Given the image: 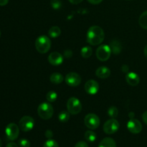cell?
Returning a JSON list of instances; mask_svg holds the SVG:
<instances>
[{
    "instance_id": "cell-1",
    "label": "cell",
    "mask_w": 147,
    "mask_h": 147,
    "mask_svg": "<svg viewBox=\"0 0 147 147\" xmlns=\"http://www.w3.org/2000/svg\"><path fill=\"white\" fill-rule=\"evenodd\" d=\"M104 37V31L101 27L97 25L91 26L88 29L86 34V40L88 43L93 46L101 44Z\"/></svg>"
},
{
    "instance_id": "cell-2",
    "label": "cell",
    "mask_w": 147,
    "mask_h": 147,
    "mask_svg": "<svg viewBox=\"0 0 147 147\" xmlns=\"http://www.w3.org/2000/svg\"><path fill=\"white\" fill-rule=\"evenodd\" d=\"M35 47L38 53L45 54L47 53L51 47V40L46 35L40 36L36 39Z\"/></svg>"
},
{
    "instance_id": "cell-3",
    "label": "cell",
    "mask_w": 147,
    "mask_h": 147,
    "mask_svg": "<svg viewBox=\"0 0 147 147\" xmlns=\"http://www.w3.org/2000/svg\"><path fill=\"white\" fill-rule=\"evenodd\" d=\"M37 113L39 116L44 120H48L51 119L54 113V110L52 105L49 103H42L37 109Z\"/></svg>"
},
{
    "instance_id": "cell-4",
    "label": "cell",
    "mask_w": 147,
    "mask_h": 147,
    "mask_svg": "<svg viewBox=\"0 0 147 147\" xmlns=\"http://www.w3.org/2000/svg\"><path fill=\"white\" fill-rule=\"evenodd\" d=\"M67 111L73 115H77L81 111L82 104L80 100L76 97H71L67 102Z\"/></svg>"
},
{
    "instance_id": "cell-5",
    "label": "cell",
    "mask_w": 147,
    "mask_h": 147,
    "mask_svg": "<svg viewBox=\"0 0 147 147\" xmlns=\"http://www.w3.org/2000/svg\"><path fill=\"white\" fill-rule=\"evenodd\" d=\"M111 53L110 46L107 45H102L99 46L96 50V57L100 61L104 62L110 58Z\"/></svg>"
},
{
    "instance_id": "cell-6",
    "label": "cell",
    "mask_w": 147,
    "mask_h": 147,
    "mask_svg": "<svg viewBox=\"0 0 147 147\" xmlns=\"http://www.w3.org/2000/svg\"><path fill=\"white\" fill-rule=\"evenodd\" d=\"M85 125L90 130L96 129L100 125V119L95 113H88L84 119Z\"/></svg>"
},
{
    "instance_id": "cell-7",
    "label": "cell",
    "mask_w": 147,
    "mask_h": 147,
    "mask_svg": "<svg viewBox=\"0 0 147 147\" xmlns=\"http://www.w3.org/2000/svg\"><path fill=\"white\" fill-rule=\"evenodd\" d=\"M120 127L119 121L116 119L108 120L103 125V131L106 134H113L118 131Z\"/></svg>"
},
{
    "instance_id": "cell-8",
    "label": "cell",
    "mask_w": 147,
    "mask_h": 147,
    "mask_svg": "<svg viewBox=\"0 0 147 147\" xmlns=\"http://www.w3.org/2000/svg\"><path fill=\"white\" fill-rule=\"evenodd\" d=\"M6 136L10 141H14L18 138L20 134V128L14 123H9L5 129Z\"/></svg>"
},
{
    "instance_id": "cell-9",
    "label": "cell",
    "mask_w": 147,
    "mask_h": 147,
    "mask_svg": "<svg viewBox=\"0 0 147 147\" xmlns=\"http://www.w3.org/2000/svg\"><path fill=\"white\" fill-rule=\"evenodd\" d=\"M34 120L33 118L29 116H24L20 119L19 122V126L22 131L27 132L31 131L34 128Z\"/></svg>"
},
{
    "instance_id": "cell-10",
    "label": "cell",
    "mask_w": 147,
    "mask_h": 147,
    "mask_svg": "<svg viewBox=\"0 0 147 147\" xmlns=\"http://www.w3.org/2000/svg\"><path fill=\"white\" fill-rule=\"evenodd\" d=\"M65 80L68 86H71V87H76L80 85V82H81V78L77 73L71 72L66 75Z\"/></svg>"
},
{
    "instance_id": "cell-11",
    "label": "cell",
    "mask_w": 147,
    "mask_h": 147,
    "mask_svg": "<svg viewBox=\"0 0 147 147\" xmlns=\"http://www.w3.org/2000/svg\"><path fill=\"white\" fill-rule=\"evenodd\" d=\"M127 129L131 133L137 134L142 131V123L137 119H130L127 123Z\"/></svg>"
},
{
    "instance_id": "cell-12",
    "label": "cell",
    "mask_w": 147,
    "mask_h": 147,
    "mask_svg": "<svg viewBox=\"0 0 147 147\" xmlns=\"http://www.w3.org/2000/svg\"><path fill=\"white\" fill-rule=\"evenodd\" d=\"M85 90L90 95H95L98 92L99 85L97 81L94 80H89L86 83L84 86Z\"/></svg>"
},
{
    "instance_id": "cell-13",
    "label": "cell",
    "mask_w": 147,
    "mask_h": 147,
    "mask_svg": "<svg viewBox=\"0 0 147 147\" xmlns=\"http://www.w3.org/2000/svg\"><path fill=\"white\" fill-rule=\"evenodd\" d=\"M48 62L53 65H59L63 62V56L57 52H53L48 56Z\"/></svg>"
},
{
    "instance_id": "cell-14",
    "label": "cell",
    "mask_w": 147,
    "mask_h": 147,
    "mask_svg": "<svg viewBox=\"0 0 147 147\" xmlns=\"http://www.w3.org/2000/svg\"><path fill=\"white\" fill-rule=\"evenodd\" d=\"M126 80L129 85L131 86H136L140 82V78L139 75L134 72H129L126 75Z\"/></svg>"
},
{
    "instance_id": "cell-15",
    "label": "cell",
    "mask_w": 147,
    "mask_h": 147,
    "mask_svg": "<svg viewBox=\"0 0 147 147\" xmlns=\"http://www.w3.org/2000/svg\"><path fill=\"white\" fill-rule=\"evenodd\" d=\"M96 75L100 79H106L111 75V70L106 66H100L96 70Z\"/></svg>"
},
{
    "instance_id": "cell-16",
    "label": "cell",
    "mask_w": 147,
    "mask_h": 147,
    "mask_svg": "<svg viewBox=\"0 0 147 147\" xmlns=\"http://www.w3.org/2000/svg\"><path fill=\"white\" fill-rule=\"evenodd\" d=\"M110 45V47L112 53L115 55H119L121 52L122 46L118 40H113Z\"/></svg>"
},
{
    "instance_id": "cell-17",
    "label": "cell",
    "mask_w": 147,
    "mask_h": 147,
    "mask_svg": "<svg viewBox=\"0 0 147 147\" xmlns=\"http://www.w3.org/2000/svg\"><path fill=\"white\" fill-rule=\"evenodd\" d=\"M98 147H116V144L112 138L107 137L100 142Z\"/></svg>"
},
{
    "instance_id": "cell-18",
    "label": "cell",
    "mask_w": 147,
    "mask_h": 147,
    "mask_svg": "<svg viewBox=\"0 0 147 147\" xmlns=\"http://www.w3.org/2000/svg\"><path fill=\"white\" fill-rule=\"evenodd\" d=\"M63 75L60 74V73H54L50 76V80L51 81V83H53V84H60L63 82Z\"/></svg>"
},
{
    "instance_id": "cell-19",
    "label": "cell",
    "mask_w": 147,
    "mask_h": 147,
    "mask_svg": "<svg viewBox=\"0 0 147 147\" xmlns=\"http://www.w3.org/2000/svg\"><path fill=\"white\" fill-rule=\"evenodd\" d=\"M48 33L50 37H51L52 38H56V37H59L60 35V34H61V30L57 26H53V27H52L49 30Z\"/></svg>"
},
{
    "instance_id": "cell-20",
    "label": "cell",
    "mask_w": 147,
    "mask_h": 147,
    "mask_svg": "<svg viewBox=\"0 0 147 147\" xmlns=\"http://www.w3.org/2000/svg\"><path fill=\"white\" fill-rule=\"evenodd\" d=\"M139 25L143 29L147 30V10L144 11L140 15L139 19Z\"/></svg>"
},
{
    "instance_id": "cell-21",
    "label": "cell",
    "mask_w": 147,
    "mask_h": 147,
    "mask_svg": "<svg viewBox=\"0 0 147 147\" xmlns=\"http://www.w3.org/2000/svg\"><path fill=\"white\" fill-rule=\"evenodd\" d=\"M84 136L85 139L89 142H94L96 140V138H97L96 133L91 130L86 131L84 134Z\"/></svg>"
},
{
    "instance_id": "cell-22",
    "label": "cell",
    "mask_w": 147,
    "mask_h": 147,
    "mask_svg": "<svg viewBox=\"0 0 147 147\" xmlns=\"http://www.w3.org/2000/svg\"><path fill=\"white\" fill-rule=\"evenodd\" d=\"M80 54H81L82 57H84V58H88V57H90L92 55L91 47H89V46L83 47V48L81 49Z\"/></svg>"
},
{
    "instance_id": "cell-23",
    "label": "cell",
    "mask_w": 147,
    "mask_h": 147,
    "mask_svg": "<svg viewBox=\"0 0 147 147\" xmlns=\"http://www.w3.org/2000/svg\"><path fill=\"white\" fill-rule=\"evenodd\" d=\"M70 119V113L68 111H63L58 115V119L60 122H67Z\"/></svg>"
},
{
    "instance_id": "cell-24",
    "label": "cell",
    "mask_w": 147,
    "mask_h": 147,
    "mask_svg": "<svg viewBox=\"0 0 147 147\" xmlns=\"http://www.w3.org/2000/svg\"><path fill=\"white\" fill-rule=\"evenodd\" d=\"M46 98H47V101L50 102V103H53L55 101L57 98V93L56 92L53 91V90H50L47 93L46 96Z\"/></svg>"
},
{
    "instance_id": "cell-25",
    "label": "cell",
    "mask_w": 147,
    "mask_h": 147,
    "mask_svg": "<svg viewBox=\"0 0 147 147\" xmlns=\"http://www.w3.org/2000/svg\"><path fill=\"white\" fill-rule=\"evenodd\" d=\"M108 115L111 119H116L119 115V111L116 106H111L108 110Z\"/></svg>"
},
{
    "instance_id": "cell-26",
    "label": "cell",
    "mask_w": 147,
    "mask_h": 147,
    "mask_svg": "<svg viewBox=\"0 0 147 147\" xmlns=\"http://www.w3.org/2000/svg\"><path fill=\"white\" fill-rule=\"evenodd\" d=\"M43 147H59V146L58 144H57L55 141L53 140V139H50L45 142Z\"/></svg>"
},
{
    "instance_id": "cell-27",
    "label": "cell",
    "mask_w": 147,
    "mask_h": 147,
    "mask_svg": "<svg viewBox=\"0 0 147 147\" xmlns=\"http://www.w3.org/2000/svg\"><path fill=\"white\" fill-rule=\"evenodd\" d=\"M50 4L55 9H59L62 6V3L60 0H51Z\"/></svg>"
},
{
    "instance_id": "cell-28",
    "label": "cell",
    "mask_w": 147,
    "mask_h": 147,
    "mask_svg": "<svg viewBox=\"0 0 147 147\" xmlns=\"http://www.w3.org/2000/svg\"><path fill=\"white\" fill-rule=\"evenodd\" d=\"M20 147H30V142L26 139H22L19 141Z\"/></svg>"
},
{
    "instance_id": "cell-29",
    "label": "cell",
    "mask_w": 147,
    "mask_h": 147,
    "mask_svg": "<svg viewBox=\"0 0 147 147\" xmlns=\"http://www.w3.org/2000/svg\"><path fill=\"white\" fill-rule=\"evenodd\" d=\"M63 55H64V56L66 58H70V57H71L72 55H73V52L70 50H65L64 51Z\"/></svg>"
},
{
    "instance_id": "cell-30",
    "label": "cell",
    "mask_w": 147,
    "mask_h": 147,
    "mask_svg": "<svg viewBox=\"0 0 147 147\" xmlns=\"http://www.w3.org/2000/svg\"><path fill=\"white\" fill-rule=\"evenodd\" d=\"M75 147H88V145L86 142H79L76 144Z\"/></svg>"
},
{
    "instance_id": "cell-31",
    "label": "cell",
    "mask_w": 147,
    "mask_h": 147,
    "mask_svg": "<svg viewBox=\"0 0 147 147\" xmlns=\"http://www.w3.org/2000/svg\"><path fill=\"white\" fill-rule=\"evenodd\" d=\"M45 136L48 139H51L52 137L53 136V133L51 130H47L45 131Z\"/></svg>"
},
{
    "instance_id": "cell-32",
    "label": "cell",
    "mask_w": 147,
    "mask_h": 147,
    "mask_svg": "<svg viewBox=\"0 0 147 147\" xmlns=\"http://www.w3.org/2000/svg\"><path fill=\"white\" fill-rule=\"evenodd\" d=\"M89 3L92 4H98L103 1V0H87Z\"/></svg>"
},
{
    "instance_id": "cell-33",
    "label": "cell",
    "mask_w": 147,
    "mask_h": 147,
    "mask_svg": "<svg viewBox=\"0 0 147 147\" xmlns=\"http://www.w3.org/2000/svg\"><path fill=\"white\" fill-rule=\"evenodd\" d=\"M129 67H128V65H123L122 66L121 70L123 72V73H129Z\"/></svg>"
},
{
    "instance_id": "cell-34",
    "label": "cell",
    "mask_w": 147,
    "mask_h": 147,
    "mask_svg": "<svg viewBox=\"0 0 147 147\" xmlns=\"http://www.w3.org/2000/svg\"><path fill=\"white\" fill-rule=\"evenodd\" d=\"M142 119H143L144 122L147 125V111L142 114Z\"/></svg>"
},
{
    "instance_id": "cell-35",
    "label": "cell",
    "mask_w": 147,
    "mask_h": 147,
    "mask_svg": "<svg viewBox=\"0 0 147 147\" xmlns=\"http://www.w3.org/2000/svg\"><path fill=\"white\" fill-rule=\"evenodd\" d=\"M6 147H19V146L14 142H9V143L7 144Z\"/></svg>"
},
{
    "instance_id": "cell-36",
    "label": "cell",
    "mask_w": 147,
    "mask_h": 147,
    "mask_svg": "<svg viewBox=\"0 0 147 147\" xmlns=\"http://www.w3.org/2000/svg\"><path fill=\"white\" fill-rule=\"evenodd\" d=\"M68 1L73 4H80V2H82L83 0H68Z\"/></svg>"
},
{
    "instance_id": "cell-37",
    "label": "cell",
    "mask_w": 147,
    "mask_h": 147,
    "mask_svg": "<svg viewBox=\"0 0 147 147\" xmlns=\"http://www.w3.org/2000/svg\"><path fill=\"white\" fill-rule=\"evenodd\" d=\"M9 0H0V6H5L8 4Z\"/></svg>"
},
{
    "instance_id": "cell-38",
    "label": "cell",
    "mask_w": 147,
    "mask_h": 147,
    "mask_svg": "<svg viewBox=\"0 0 147 147\" xmlns=\"http://www.w3.org/2000/svg\"><path fill=\"white\" fill-rule=\"evenodd\" d=\"M144 55L146 57V58L147 59V45L145 46L144 47Z\"/></svg>"
},
{
    "instance_id": "cell-39",
    "label": "cell",
    "mask_w": 147,
    "mask_h": 147,
    "mask_svg": "<svg viewBox=\"0 0 147 147\" xmlns=\"http://www.w3.org/2000/svg\"><path fill=\"white\" fill-rule=\"evenodd\" d=\"M129 116L130 119H134V113L133 112H130V113H129Z\"/></svg>"
},
{
    "instance_id": "cell-40",
    "label": "cell",
    "mask_w": 147,
    "mask_h": 147,
    "mask_svg": "<svg viewBox=\"0 0 147 147\" xmlns=\"http://www.w3.org/2000/svg\"><path fill=\"white\" fill-rule=\"evenodd\" d=\"M1 146H2V142H1V139H0V147H1Z\"/></svg>"
},
{
    "instance_id": "cell-41",
    "label": "cell",
    "mask_w": 147,
    "mask_h": 147,
    "mask_svg": "<svg viewBox=\"0 0 147 147\" xmlns=\"http://www.w3.org/2000/svg\"><path fill=\"white\" fill-rule=\"evenodd\" d=\"M0 37H1V32H0Z\"/></svg>"
},
{
    "instance_id": "cell-42",
    "label": "cell",
    "mask_w": 147,
    "mask_h": 147,
    "mask_svg": "<svg viewBox=\"0 0 147 147\" xmlns=\"http://www.w3.org/2000/svg\"><path fill=\"white\" fill-rule=\"evenodd\" d=\"M127 1H131V0H127Z\"/></svg>"
}]
</instances>
